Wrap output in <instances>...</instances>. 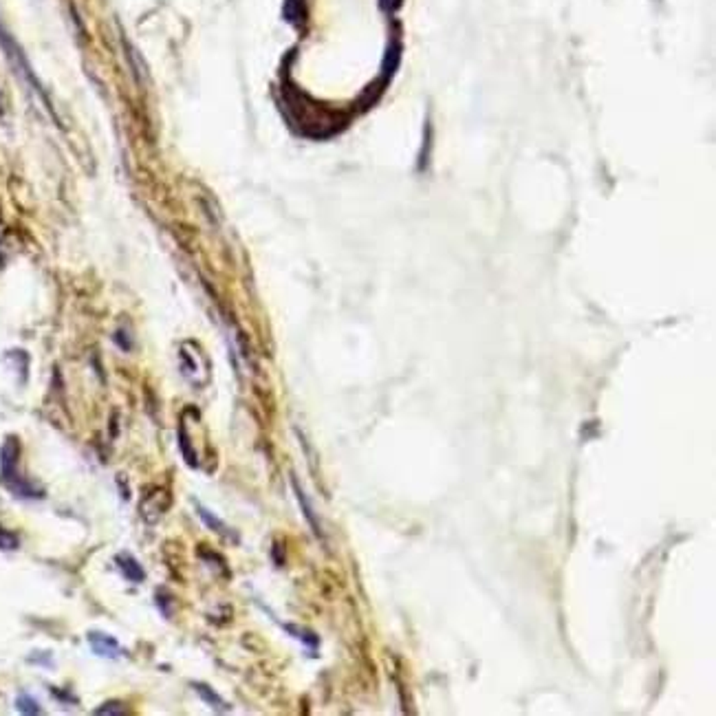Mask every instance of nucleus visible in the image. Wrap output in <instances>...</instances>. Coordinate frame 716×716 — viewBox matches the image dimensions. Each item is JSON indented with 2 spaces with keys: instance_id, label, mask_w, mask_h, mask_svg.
Masks as SVG:
<instances>
[{
  "instance_id": "obj_1",
  "label": "nucleus",
  "mask_w": 716,
  "mask_h": 716,
  "mask_svg": "<svg viewBox=\"0 0 716 716\" xmlns=\"http://www.w3.org/2000/svg\"><path fill=\"white\" fill-rule=\"evenodd\" d=\"M88 641H91V646H93V651H95L98 655H102V657H111V659H115V657L121 653L119 644H117L113 637H108V635H104V632H91V635H88Z\"/></svg>"
},
{
  "instance_id": "obj_2",
  "label": "nucleus",
  "mask_w": 716,
  "mask_h": 716,
  "mask_svg": "<svg viewBox=\"0 0 716 716\" xmlns=\"http://www.w3.org/2000/svg\"><path fill=\"white\" fill-rule=\"evenodd\" d=\"M115 562H117V566L121 569V573H124V575L130 579V582H141V579L146 577V573H143V569L139 566V562L134 560V558H130V556H126V553H121V556H117Z\"/></svg>"
},
{
  "instance_id": "obj_3",
  "label": "nucleus",
  "mask_w": 716,
  "mask_h": 716,
  "mask_svg": "<svg viewBox=\"0 0 716 716\" xmlns=\"http://www.w3.org/2000/svg\"><path fill=\"white\" fill-rule=\"evenodd\" d=\"M291 485H293V490H295V498H298V503H300V507H302V511H304V518L309 520L311 527H313V531H316L318 536H322V529H320V522H318L316 513H313V507L309 505V501H306V496H304L302 488L298 485V481L291 478Z\"/></svg>"
},
{
  "instance_id": "obj_4",
  "label": "nucleus",
  "mask_w": 716,
  "mask_h": 716,
  "mask_svg": "<svg viewBox=\"0 0 716 716\" xmlns=\"http://www.w3.org/2000/svg\"><path fill=\"white\" fill-rule=\"evenodd\" d=\"M16 706H18V710H20L22 714H40V706L36 703V701H33L31 696H26V694L18 696Z\"/></svg>"
},
{
  "instance_id": "obj_5",
  "label": "nucleus",
  "mask_w": 716,
  "mask_h": 716,
  "mask_svg": "<svg viewBox=\"0 0 716 716\" xmlns=\"http://www.w3.org/2000/svg\"><path fill=\"white\" fill-rule=\"evenodd\" d=\"M0 549H5V551L18 549V538L13 536L11 531L3 529V527H0Z\"/></svg>"
},
{
  "instance_id": "obj_6",
  "label": "nucleus",
  "mask_w": 716,
  "mask_h": 716,
  "mask_svg": "<svg viewBox=\"0 0 716 716\" xmlns=\"http://www.w3.org/2000/svg\"><path fill=\"white\" fill-rule=\"evenodd\" d=\"M199 513H201V518H203L210 527H212V529L214 531H219V534H223L225 531V524L221 522V520H216L214 516H212V513L208 511V509H203V507H199Z\"/></svg>"
},
{
  "instance_id": "obj_7",
  "label": "nucleus",
  "mask_w": 716,
  "mask_h": 716,
  "mask_svg": "<svg viewBox=\"0 0 716 716\" xmlns=\"http://www.w3.org/2000/svg\"><path fill=\"white\" fill-rule=\"evenodd\" d=\"M196 690H199L201 694H203V699H208V701H210V703H212V706H214L216 710H223V708H225V703H223V699H219V696H216V694H214V692L210 690V687H203V685H199V687H196Z\"/></svg>"
},
{
  "instance_id": "obj_8",
  "label": "nucleus",
  "mask_w": 716,
  "mask_h": 716,
  "mask_svg": "<svg viewBox=\"0 0 716 716\" xmlns=\"http://www.w3.org/2000/svg\"><path fill=\"white\" fill-rule=\"evenodd\" d=\"M108 708H100L98 714H121V708H115L117 703H106Z\"/></svg>"
}]
</instances>
